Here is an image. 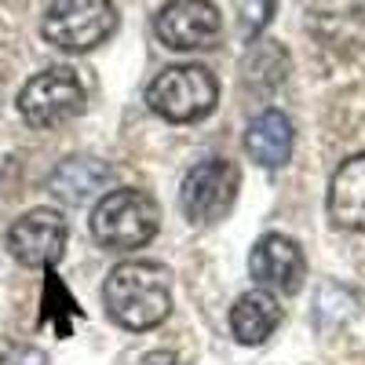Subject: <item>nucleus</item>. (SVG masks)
Segmentation results:
<instances>
[{
    "mask_svg": "<svg viewBox=\"0 0 365 365\" xmlns=\"http://www.w3.org/2000/svg\"><path fill=\"white\" fill-rule=\"evenodd\" d=\"M220 103V84L208 66L182 63L161 70L146 84V106L158 117L172 120V125H190V120H205Z\"/></svg>",
    "mask_w": 365,
    "mask_h": 365,
    "instance_id": "obj_3",
    "label": "nucleus"
},
{
    "mask_svg": "<svg viewBox=\"0 0 365 365\" xmlns=\"http://www.w3.org/2000/svg\"><path fill=\"white\" fill-rule=\"evenodd\" d=\"M84 110V84L70 66H51L29 77L19 91V113L29 128H58Z\"/></svg>",
    "mask_w": 365,
    "mask_h": 365,
    "instance_id": "obj_5",
    "label": "nucleus"
},
{
    "mask_svg": "<svg viewBox=\"0 0 365 365\" xmlns=\"http://www.w3.org/2000/svg\"><path fill=\"white\" fill-rule=\"evenodd\" d=\"M307 22L332 51H365V0H311Z\"/></svg>",
    "mask_w": 365,
    "mask_h": 365,
    "instance_id": "obj_10",
    "label": "nucleus"
},
{
    "mask_svg": "<svg viewBox=\"0 0 365 365\" xmlns=\"http://www.w3.org/2000/svg\"><path fill=\"white\" fill-rule=\"evenodd\" d=\"M278 325H282V303L267 289H252L245 296H237V303L230 307V332L245 347L267 344Z\"/></svg>",
    "mask_w": 365,
    "mask_h": 365,
    "instance_id": "obj_12",
    "label": "nucleus"
},
{
    "mask_svg": "<svg viewBox=\"0 0 365 365\" xmlns=\"http://www.w3.org/2000/svg\"><path fill=\"white\" fill-rule=\"evenodd\" d=\"M0 365H48V358L37 347H11L4 358H0Z\"/></svg>",
    "mask_w": 365,
    "mask_h": 365,
    "instance_id": "obj_15",
    "label": "nucleus"
},
{
    "mask_svg": "<svg viewBox=\"0 0 365 365\" xmlns=\"http://www.w3.org/2000/svg\"><path fill=\"white\" fill-rule=\"evenodd\" d=\"M154 34L172 51H208L223 37V15L212 0H168L154 15Z\"/></svg>",
    "mask_w": 365,
    "mask_h": 365,
    "instance_id": "obj_6",
    "label": "nucleus"
},
{
    "mask_svg": "<svg viewBox=\"0 0 365 365\" xmlns=\"http://www.w3.org/2000/svg\"><path fill=\"white\" fill-rule=\"evenodd\" d=\"M245 150L259 168H282L292 158V120L282 110H263L245 132Z\"/></svg>",
    "mask_w": 365,
    "mask_h": 365,
    "instance_id": "obj_13",
    "label": "nucleus"
},
{
    "mask_svg": "<svg viewBox=\"0 0 365 365\" xmlns=\"http://www.w3.org/2000/svg\"><path fill=\"white\" fill-rule=\"evenodd\" d=\"M106 314L132 332L158 329L172 314V289H168V270L154 259H128L117 263L106 274L103 285Z\"/></svg>",
    "mask_w": 365,
    "mask_h": 365,
    "instance_id": "obj_1",
    "label": "nucleus"
},
{
    "mask_svg": "<svg viewBox=\"0 0 365 365\" xmlns=\"http://www.w3.org/2000/svg\"><path fill=\"white\" fill-rule=\"evenodd\" d=\"M70 227L63 212L55 208H29L8 227V252L22 267H55L66 252Z\"/></svg>",
    "mask_w": 365,
    "mask_h": 365,
    "instance_id": "obj_8",
    "label": "nucleus"
},
{
    "mask_svg": "<svg viewBox=\"0 0 365 365\" xmlns=\"http://www.w3.org/2000/svg\"><path fill=\"white\" fill-rule=\"evenodd\" d=\"M237 197V168L227 158H208L187 172L179 187V208L190 223H216Z\"/></svg>",
    "mask_w": 365,
    "mask_h": 365,
    "instance_id": "obj_7",
    "label": "nucleus"
},
{
    "mask_svg": "<svg viewBox=\"0 0 365 365\" xmlns=\"http://www.w3.org/2000/svg\"><path fill=\"white\" fill-rule=\"evenodd\" d=\"M249 270H252V282L267 292H296L307 278V259H303V249L296 245L292 237L285 234H263L252 256H249Z\"/></svg>",
    "mask_w": 365,
    "mask_h": 365,
    "instance_id": "obj_9",
    "label": "nucleus"
},
{
    "mask_svg": "<svg viewBox=\"0 0 365 365\" xmlns=\"http://www.w3.org/2000/svg\"><path fill=\"white\" fill-rule=\"evenodd\" d=\"M135 365H182V358L172 354V351H146Z\"/></svg>",
    "mask_w": 365,
    "mask_h": 365,
    "instance_id": "obj_16",
    "label": "nucleus"
},
{
    "mask_svg": "<svg viewBox=\"0 0 365 365\" xmlns=\"http://www.w3.org/2000/svg\"><path fill=\"white\" fill-rule=\"evenodd\" d=\"M0 99H4V88H0Z\"/></svg>",
    "mask_w": 365,
    "mask_h": 365,
    "instance_id": "obj_17",
    "label": "nucleus"
},
{
    "mask_svg": "<svg viewBox=\"0 0 365 365\" xmlns=\"http://www.w3.org/2000/svg\"><path fill=\"white\" fill-rule=\"evenodd\" d=\"M110 182V165L96 161V158H70L63 161L51 179H48V187L58 201H66V205H84L91 201L103 187Z\"/></svg>",
    "mask_w": 365,
    "mask_h": 365,
    "instance_id": "obj_14",
    "label": "nucleus"
},
{
    "mask_svg": "<svg viewBox=\"0 0 365 365\" xmlns=\"http://www.w3.org/2000/svg\"><path fill=\"white\" fill-rule=\"evenodd\" d=\"M329 216L336 227L365 234V154L344 161L329 182Z\"/></svg>",
    "mask_w": 365,
    "mask_h": 365,
    "instance_id": "obj_11",
    "label": "nucleus"
},
{
    "mask_svg": "<svg viewBox=\"0 0 365 365\" xmlns=\"http://www.w3.org/2000/svg\"><path fill=\"white\" fill-rule=\"evenodd\" d=\"M113 29L117 8L110 0H51L41 22V37L58 51L81 55L110 41Z\"/></svg>",
    "mask_w": 365,
    "mask_h": 365,
    "instance_id": "obj_4",
    "label": "nucleus"
},
{
    "mask_svg": "<svg viewBox=\"0 0 365 365\" xmlns=\"http://www.w3.org/2000/svg\"><path fill=\"white\" fill-rule=\"evenodd\" d=\"M158 227H161L158 201L135 187H117V190L103 194L96 212H91V234H96V241L103 249H117V252L150 245Z\"/></svg>",
    "mask_w": 365,
    "mask_h": 365,
    "instance_id": "obj_2",
    "label": "nucleus"
}]
</instances>
